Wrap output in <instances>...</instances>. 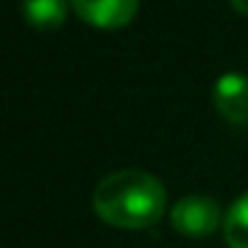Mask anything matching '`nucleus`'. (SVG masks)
Returning a JSON list of instances; mask_svg holds the SVG:
<instances>
[{"label":"nucleus","mask_w":248,"mask_h":248,"mask_svg":"<svg viewBox=\"0 0 248 248\" xmlns=\"http://www.w3.org/2000/svg\"><path fill=\"white\" fill-rule=\"evenodd\" d=\"M232 8H235L237 14H243V16H248V0H230Z\"/></svg>","instance_id":"7"},{"label":"nucleus","mask_w":248,"mask_h":248,"mask_svg":"<svg viewBox=\"0 0 248 248\" xmlns=\"http://www.w3.org/2000/svg\"><path fill=\"white\" fill-rule=\"evenodd\" d=\"M72 11L99 30H120L139 14V0H72Z\"/></svg>","instance_id":"3"},{"label":"nucleus","mask_w":248,"mask_h":248,"mask_svg":"<svg viewBox=\"0 0 248 248\" xmlns=\"http://www.w3.org/2000/svg\"><path fill=\"white\" fill-rule=\"evenodd\" d=\"M216 112L235 125L248 123V75L224 72L214 86Z\"/></svg>","instance_id":"4"},{"label":"nucleus","mask_w":248,"mask_h":248,"mask_svg":"<svg viewBox=\"0 0 248 248\" xmlns=\"http://www.w3.org/2000/svg\"><path fill=\"white\" fill-rule=\"evenodd\" d=\"M93 211L109 227L120 230H147L157 224L166 211V189L160 179L147 171L125 168L104 176L93 189Z\"/></svg>","instance_id":"1"},{"label":"nucleus","mask_w":248,"mask_h":248,"mask_svg":"<svg viewBox=\"0 0 248 248\" xmlns=\"http://www.w3.org/2000/svg\"><path fill=\"white\" fill-rule=\"evenodd\" d=\"M221 224V211L214 198L187 195L171 208V227L187 237H208Z\"/></svg>","instance_id":"2"},{"label":"nucleus","mask_w":248,"mask_h":248,"mask_svg":"<svg viewBox=\"0 0 248 248\" xmlns=\"http://www.w3.org/2000/svg\"><path fill=\"white\" fill-rule=\"evenodd\" d=\"M224 240L230 248H248V192L240 195L224 214Z\"/></svg>","instance_id":"6"},{"label":"nucleus","mask_w":248,"mask_h":248,"mask_svg":"<svg viewBox=\"0 0 248 248\" xmlns=\"http://www.w3.org/2000/svg\"><path fill=\"white\" fill-rule=\"evenodd\" d=\"M22 14L35 30H56L67 19V0H22Z\"/></svg>","instance_id":"5"}]
</instances>
